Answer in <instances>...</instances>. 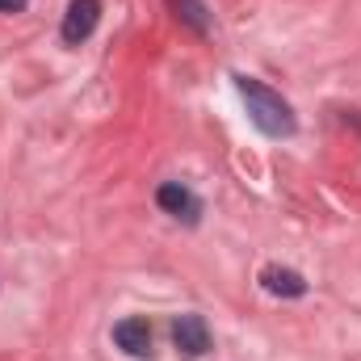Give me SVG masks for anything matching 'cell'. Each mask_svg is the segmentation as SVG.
<instances>
[{
	"label": "cell",
	"mask_w": 361,
	"mask_h": 361,
	"mask_svg": "<svg viewBox=\"0 0 361 361\" xmlns=\"http://www.w3.org/2000/svg\"><path fill=\"white\" fill-rule=\"evenodd\" d=\"M156 202L164 214H177V219H197V197L180 185V180H164L156 189Z\"/></svg>",
	"instance_id": "5b68a950"
},
{
	"label": "cell",
	"mask_w": 361,
	"mask_h": 361,
	"mask_svg": "<svg viewBox=\"0 0 361 361\" xmlns=\"http://www.w3.org/2000/svg\"><path fill=\"white\" fill-rule=\"evenodd\" d=\"M173 8H177V17L185 25H193L197 34H210V17H206V4L202 0H173Z\"/></svg>",
	"instance_id": "52a82bcc"
},
{
	"label": "cell",
	"mask_w": 361,
	"mask_h": 361,
	"mask_svg": "<svg viewBox=\"0 0 361 361\" xmlns=\"http://www.w3.org/2000/svg\"><path fill=\"white\" fill-rule=\"evenodd\" d=\"M235 89L240 97L248 101V114H252V122L273 135V139H286V135H294V109L281 101V92H273L269 85H261V80H252V76H235Z\"/></svg>",
	"instance_id": "6da1fadb"
},
{
	"label": "cell",
	"mask_w": 361,
	"mask_h": 361,
	"mask_svg": "<svg viewBox=\"0 0 361 361\" xmlns=\"http://www.w3.org/2000/svg\"><path fill=\"white\" fill-rule=\"evenodd\" d=\"M114 341H118V349L130 353V357H147V353H152V328H147V319H122V324L114 328Z\"/></svg>",
	"instance_id": "277c9868"
},
{
	"label": "cell",
	"mask_w": 361,
	"mask_h": 361,
	"mask_svg": "<svg viewBox=\"0 0 361 361\" xmlns=\"http://www.w3.org/2000/svg\"><path fill=\"white\" fill-rule=\"evenodd\" d=\"M97 21H101V0H72L68 13H63V42L80 47L97 30Z\"/></svg>",
	"instance_id": "7a4b0ae2"
},
{
	"label": "cell",
	"mask_w": 361,
	"mask_h": 361,
	"mask_svg": "<svg viewBox=\"0 0 361 361\" xmlns=\"http://www.w3.org/2000/svg\"><path fill=\"white\" fill-rule=\"evenodd\" d=\"M261 281H265L269 294H281V298H302V294H307L302 273H294V269H277V265H269V269L261 273Z\"/></svg>",
	"instance_id": "8992f818"
},
{
	"label": "cell",
	"mask_w": 361,
	"mask_h": 361,
	"mask_svg": "<svg viewBox=\"0 0 361 361\" xmlns=\"http://www.w3.org/2000/svg\"><path fill=\"white\" fill-rule=\"evenodd\" d=\"M30 0H0V13H17V8H25Z\"/></svg>",
	"instance_id": "ba28073f"
},
{
	"label": "cell",
	"mask_w": 361,
	"mask_h": 361,
	"mask_svg": "<svg viewBox=\"0 0 361 361\" xmlns=\"http://www.w3.org/2000/svg\"><path fill=\"white\" fill-rule=\"evenodd\" d=\"M173 345L180 357H202L210 349V328L202 315H177L173 319Z\"/></svg>",
	"instance_id": "3957f363"
}]
</instances>
